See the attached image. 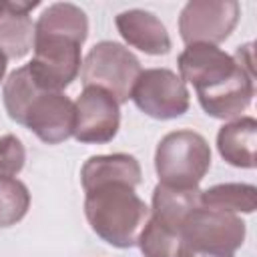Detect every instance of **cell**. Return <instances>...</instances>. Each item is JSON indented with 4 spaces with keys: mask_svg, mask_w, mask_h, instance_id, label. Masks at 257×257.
I'll list each match as a JSON object with an SVG mask.
<instances>
[{
    "mask_svg": "<svg viewBox=\"0 0 257 257\" xmlns=\"http://www.w3.org/2000/svg\"><path fill=\"white\" fill-rule=\"evenodd\" d=\"M88 36V18L72 2H54L34 24V56L26 64L36 84L62 92L80 72V46Z\"/></svg>",
    "mask_w": 257,
    "mask_h": 257,
    "instance_id": "1",
    "label": "cell"
},
{
    "mask_svg": "<svg viewBox=\"0 0 257 257\" xmlns=\"http://www.w3.org/2000/svg\"><path fill=\"white\" fill-rule=\"evenodd\" d=\"M2 100L8 116L32 131L42 143L58 145L72 137L74 102L64 92L44 90L28 66H20L4 80Z\"/></svg>",
    "mask_w": 257,
    "mask_h": 257,
    "instance_id": "2",
    "label": "cell"
},
{
    "mask_svg": "<svg viewBox=\"0 0 257 257\" xmlns=\"http://www.w3.org/2000/svg\"><path fill=\"white\" fill-rule=\"evenodd\" d=\"M84 215L90 229L108 245L128 249L151 215V209L126 181H100L84 189Z\"/></svg>",
    "mask_w": 257,
    "mask_h": 257,
    "instance_id": "3",
    "label": "cell"
},
{
    "mask_svg": "<svg viewBox=\"0 0 257 257\" xmlns=\"http://www.w3.org/2000/svg\"><path fill=\"white\" fill-rule=\"evenodd\" d=\"M211 167V147L195 131L183 128L165 135L155 151V171L161 185L195 189Z\"/></svg>",
    "mask_w": 257,
    "mask_h": 257,
    "instance_id": "4",
    "label": "cell"
},
{
    "mask_svg": "<svg viewBox=\"0 0 257 257\" xmlns=\"http://www.w3.org/2000/svg\"><path fill=\"white\" fill-rule=\"evenodd\" d=\"M139 58L122 44L112 40L96 42L80 64V80L84 86L104 88L118 104L131 98V90L141 74Z\"/></svg>",
    "mask_w": 257,
    "mask_h": 257,
    "instance_id": "5",
    "label": "cell"
},
{
    "mask_svg": "<svg viewBox=\"0 0 257 257\" xmlns=\"http://www.w3.org/2000/svg\"><path fill=\"white\" fill-rule=\"evenodd\" d=\"M245 233L247 227L241 217L203 205L195 207L181 227L183 247L217 255H233L243 245Z\"/></svg>",
    "mask_w": 257,
    "mask_h": 257,
    "instance_id": "6",
    "label": "cell"
},
{
    "mask_svg": "<svg viewBox=\"0 0 257 257\" xmlns=\"http://www.w3.org/2000/svg\"><path fill=\"white\" fill-rule=\"evenodd\" d=\"M131 98L139 110L157 120H171L189 110L191 94L181 76L169 68L141 70Z\"/></svg>",
    "mask_w": 257,
    "mask_h": 257,
    "instance_id": "7",
    "label": "cell"
},
{
    "mask_svg": "<svg viewBox=\"0 0 257 257\" xmlns=\"http://www.w3.org/2000/svg\"><path fill=\"white\" fill-rule=\"evenodd\" d=\"M241 16L235 0H191L179 14V34L185 44H213L227 40Z\"/></svg>",
    "mask_w": 257,
    "mask_h": 257,
    "instance_id": "8",
    "label": "cell"
},
{
    "mask_svg": "<svg viewBox=\"0 0 257 257\" xmlns=\"http://www.w3.org/2000/svg\"><path fill=\"white\" fill-rule=\"evenodd\" d=\"M120 126L118 102L110 92L98 86H84L74 102L72 137L86 145H104L112 141Z\"/></svg>",
    "mask_w": 257,
    "mask_h": 257,
    "instance_id": "9",
    "label": "cell"
},
{
    "mask_svg": "<svg viewBox=\"0 0 257 257\" xmlns=\"http://www.w3.org/2000/svg\"><path fill=\"white\" fill-rule=\"evenodd\" d=\"M177 64L181 80L185 84H193L197 94L219 88L243 68L231 54L213 44H187V48L179 54Z\"/></svg>",
    "mask_w": 257,
    "mask_h": 257,
    "instance_id": "10",
    "label": "cell"
},
{
    "mask_svg": "<svg viewBox=\"0 0 257 257\" xmlns=\"http://www.w3.org/2000/svg\"><path fill=\"white\" fill-rule=\"evenodd\" d=\"M114 24L124 42L145 54L161 56L171 50V36L165 24L153 12L131 8L116 14Z\"/></svg>",
    "mask_w": 257,
    "mask_h": 257,
    "instance_id": "11",
    "label": "cell"
},
{
    "mask_svg": "<svg viewBox=\"0 0 257 257\" xmlns=\"http://www.w3.org/2000/svg\"><path fill=\"white\" fill-rule=\"evenodd\" d=\"M40 2L22 0H0V50L6 58H22L34 44V24L30 10Z\"/></svg>",
    "mask_w": 257,
    "mask_h": 257,
    "instance_id": "12",
    "label": "cell"
},
{
    "mask_svg": "<svg viewBox=\"0 0 257 257\" xmlns=\"http://www.w3.org/2000/svg\"><path fill=\"white\" fill-rule=\"evenodd\" d=\"M253 80H255V74L241 68L229 82L221 84L219 88L197 94L199 104L213 118H221V120L239 118L241 112L247 110V106L255 96Z\"/></svg>",
    "mask_w": 257,
    "mask_h": 257,
    "instance_id": "13",
    "label": "cell"
},
{
    "mask_svg": "<svg viewBox=\"0 0 257 257\" xmlns=\"http://www.w3.org/2000/svg\"><path fill=\"white\" fill-rule=\"evenodd\" d=\"M257 145V120L253 116H239L223 124L217 133L219 155L233 167L253 169Z\"/></svg>",
    "mask_w": 257,
    "mask_h": 257,
    "instance_id": "14",
    "label": "cell"
},
{
    "mask_svg": "<svg viewBox=\"0 0 257 257\" xmlns=\"http://www.w3.org/2000/svg\"><path fill=\"white\" fill-rule=\"evenodd\" d=\"M143 179V171L139 161L126 153L112 155H94L80 169L82 189L100 183V181H126L131 185H139Z\"/></svg>",
    "mask_w": 257,
    "mask_h": 257,
    "instance_id": "15",
    "label": "cell"
},
{
    "mask_svg": "<svg viewBox=\"0 0 257 257\" xmlns=\"http://www.w3.org/2000/svg\"><path fill=\"white\" fill-rule=\"evenodd\" d=\"M201 191L195 189H175L167 185H157L153 191V217L161 223L169 225L171 229H177L181 233V227L187 219V215L201 205Z\"/></svg>",
    "mask_w": 257,
    "mask_h": 257,
    "instance_id": "16",
    "label": "cell"
},
{
    "mask_svg": "<svg viewBox=\"0 0 257 257\" xmlns=\"http://www.w3.org/2000/svg\"><path fill=\"white\" fill-rule=\"evenodd\" d=\"M201 205L223 213H253L257 209V189L251 183H221L201 191Z\"/></svg>",
    "mask_w": 257,
    "mask_h": 257,
    "instance_id": "17",
    "label": "cell"
},
{
    "mask_svg": "<svg viewBox=\"0 0 257 257\" xmlns=\"http://www.w3.org/2000/svg\"><path fill=\"white\" fill-rule=\"evenodd\" d=\"M137 245L145 257H181L183 253V239L177 229L161 223L153 215H149Z\"/></svg>",
    "mask_w": 257,
    "mask_h": 257,
    "instance_id": "18",
    "label": "cell"
},
{
    "mask_svg": "<svg viewBox=\"0 0 257 257\" xmlns=\"http://www.w3.org/2000/svg\"><path fill=\"white\" fill-rule=\"evenodd\" d=\"M30 209L28 187L10 177L0 179V227H12L26 217Z\"/></svg>",
    "mask_w": 257,
    "mask_h": 257,
    "instance_id": "19",
    "label": "cell"
},
{
    "mask_svg": "<svg viewBox=\"0 0 257 257\" xmlns=\"http://www.w3.org/2000/svg\"><path fill=\"white\" fill-rule=\"evenodd\" d=\"M26 161V149L16 135L0 137V179L16 177Z\"/></svg>",
    "mask_w": 257,
    "mask_h": 257,
    "instance_id": "20",
    "label": "cell"
},
{
    "mask_svg": "<svg viewBox=\"0 0 257 257\" xmlns=\"http://www.w3.org/2000/svg\"><path fill=\"white\" fill-rule=\"evenodd\" d=\"M181 257H233V255H217V253H201V251H193V249H187L183 247V253Z\"/></svg>",
    "mask_w": 257,
    "mask_h": 257,
    "instance_id": "21",
    "label": "cell"
},
{
    "mask_svg": "<svg viewBox=\"0 0 257 257\" xmlns=\"http://www.w3.org/2000/svg\"><path fill=\"white\" fill-rule=\"evenodd\" d=\"M6 64H8V58L2 54V50H0V82L4 80V74H6Z\"/></svg>",
    "mask_w": 257,
    "mask_h": 257,
    "instance_id": "22",
    "label": "cell"
}]
</instances>
